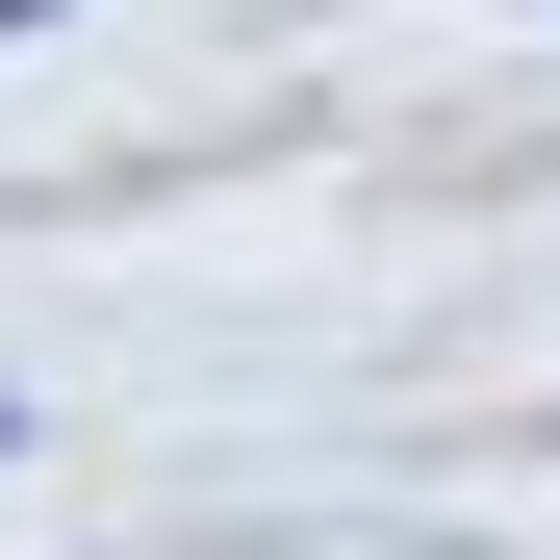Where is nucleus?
<instances>
[{
    "mask_svg": "<svg viewBox=\"0 0 560 560\" xmlns=\"http://www.w3.org/2000/svg\"><path fill=\"white\" fill-rule=\"evenodd\" d=\"M0 26H51V0H0Z\"/></svg>",
    "mask_w": 560,
    "mask_h": 560,
    "instance_id": "obj_1",
    "label": "nucleus"
}]
</instances>
